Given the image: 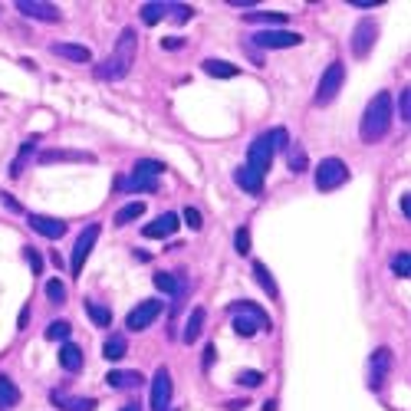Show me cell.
Wrapping results in <instances>:
<instances>
[{"label": "cell", "mask_w": 411, "mask_h": 411, "mask_svg": "<svg viewBox=\"0 0 411 411\" xmlns=\"http://www.w3.org/2000/svg\"><path fill=\"white\" fill-rule=\"evenodd\" d=\"M135 49H138V33L132 27H125L119 33V43H115L112 56H105L96 66V79H105V83H115V79H125L129 69L135 63Z\"/></svg>", "instance_id": "obj_1"}, {"label": "cell", "mask_w": 411, "mask_h": 411, "mask_svg": "<svg viewBox=\"0 0 411 411\" xmlns=\"http://www.w3.org/2000/svg\"><path fill=\"white\" fill-rule=\"evenodd\" d=\"M392 129V96L388 93H375L372 102L365 105V115H362V142H379L385 138V132Z\"/></svg>", "instance_id": "obj_2"}, {"label": "cell", "mask_w": 411, "mask_h": 411, "mask_svg": "<svg viewBox=\"0 0 411 411\" xmlns=\"http://www.w3.org/2000/svg\"><path fill=\"white\" fill-rule=\"evenodd\" d=\"M342 83H345V63H342V59H335V63H329V66L323 69V76H319V86H316L313 102L316 105H329L335 96H339Z\"/></svg>", "instance_id": "obj_3"}, {"label": "cell", "mask_w": 411, "mask_h": 411, "mask_svg": "<svg viewBox=\"0 0 411 411\" xmlns=\"http://www.w3.org/2000/svg\"><path fill=\"white\" fill-rule=\"evenodd\" d=\"M349 181V168L342 158H323L316 165V191H335Z\"/></svg>", "instance_id": "obj_4"}, {"label": "cell", "mask_w": 411, "mask_h": 411, "mask_svg": "<svg viewBox=\"0 0 411 411\" xmlns=\"http://www.w3.org/2000/svg\"><path fill=\"white\" fill-rule=\"evenodd\" d=\"M247 43L254 49H290V47H299L303 37L293 33V30H257Z\"/></svg>", "instance_id": "obj_5"}, {"label": "cell", "mask_w": 411, "mask_h": 411, "mask_svg": "<svg viewBox=\"0 0 411 411\" xmlns=\"http://www.w3.org/2000/svg\"><path fill=\"white\" fill-rule=\"evenodd\" d=\"M99 224H86V230H83V234H79L76 237V247H73V260H69V270H73V273H83V267H86V257L89 254H93V247H96V240H99Z\"/></svg>", "instance_id": "obj_6"}, {"label": "cell", "mask_w": 411, "mask_h": 411, "mask_svg": "<svg viewBox=\"0 0 411 411\" xmlns=\"http://www.w3.org/2000/svg\"><path fill=\"white\" fill-rule=\"evenodd\" d=\"M158 316H162V303H158V299H142L132 313L125 316V326H129L132 333H142V329H148Z\"/></svg>", "instance_id": "obj_7"}, {"label": "cell", "mask_w": 411, "mask_h": 411, "mask_svg": "<svg viewBox=\"0 0 411 411\" xmlns=\"http://www.w3.org/2000/svg\"><path fill=\"white\" fill-rule=\"evenodd\" d=\"M375 37H379V27H375V20H359L355 23V30H352V53L359 59H365L369 53H372V47H375Z\"/></svg>", "instance_id": "obj_8"}, {"label": "cell", "mask_w": 411, "mask_h": 411, "mask_svg": "<svg viewBox=\"0 0 411 411\" xmlns=\"http://www.w3.org/2000/svg\"><path fill=\"white\" fill-rule=\"evenodd\" d=\"M172 372L168 369H158L152 379V411H168V405H172Z\"/></svg>", "instance_id": "obj_9"}, {"label": "cell", "mask_w": 411, "mask_h": 411, "mask_svg": "<svg viewBox=\"0 0 411 411\" xmlns=\"http://www.w3.org/2000/svg\"><path fill=\"white\" fill-rule=\"evenodd\" d=\"M247 165L254 168V172H260V174L270 172V165H273L270 135H260V138H254V145H250V152H247Z\"/></svg>", "instance_id": "obj_10"}, {"label": "cell", "mask_w": 411, "mask_h": 411, "mask_svg": "<svg viewBox=\"0 0 411 411\" xmlns=\"http://www.w3.org/2000/svg\"><path fill=\"white\" fill-rule=\"evenodd\" d=\"M17 10L23 13V17L30 20H40V23H56L63 13H59V7H53V4H43V0H20Z\"/></svg>", "instance_id": "obj_11"}, {"label": "cell", "mask_w": 411, "mask_h": 411, "mask_svg": "<svg viewBox=\"0 0 411 411\" xmlns=\"http://www.w3.org/2000/svg\"><path fill=\"white\" fill-rule=\"evenodd\" d=\"M27 224L37 230L40 237H47V240H59L63 234H66V220L49 218V214H30Z\"/></svg>", "instance_id": "obj_12"}, {"label": "cell", "mask_w": 411, "mask_h": 411, "mask_svg": "<svg viewBox=\"0 0 411 411\" xmlns=\"http://www.w3.org/2000/svg\"><path fill=\"white\" fill-rule=\"evenodd\" d=\"M178 227H181V224H178V214H162V218H155L152 224H145L142 234L148 240H165V237H172Z\"/></svg>", "instance_id": "obj_13"}, {"label": "cell", "mask_w": 411, "mask_h": 411, "mask_svg": "<svg viewBox=\"0 0 411 411\" xmlns=\"http://www.w3.org/2000/svg\"><path fill=\"white\" fill-rule=\"evenodd\" d=\"M234 184L244 188L247 194H263V174L254 172L250 165H240L237 172H234Z\"/></svg>", "instance_id": "obj_14"}, {"label": "cell", "mask_w": 411, "mask_h": 411, "mask_svg": "<svg viewBox=\"0 0 411 411\" xmlns=\"http://www.w3.org/2000/svg\"><path fill=\"white\" fill-rule=\"evenodd\" d=\"M49 53L53 56H63V59H73V63H93V53L83 43H53Z\"/></svg>", "instance_id": "obj_15"}, {"label": "cell", "mask_w": 411, "mask_h": 411, "mask_svg": "<svg viewBox=\"0 0 411 411\" xmlns=\"http://www.w3.org/2000/svg\"><path fill=\"white\" fill-rule=\"evenodd\" d=\"M142 382H145L142 372H132V369H112V372L105 375L109 388H138Z\"/></svg>", "instance_id": "obj_16"}, {"label": "cell", "mask_w": 411, "mask_h": 411, "mask_svg": "<svg viewBox=\"0 0 411 411\" xmlns=\"http://www.w3.org/2000/svg\"><path fill=\"white\" fill-rule=\"evenodd\" d=\"M388 372H392V352L388 349H379L372 355V388H382Z\"/></svg>", "instance_id": "obj_17"}, {"label": "cell", "mask_w": 411, "mask_h": 411, "mask_svg": "<svg viewBox=\"0 0 411 411\" xmlns=\"http://www.w3.org/2000/svg\"><path fill=\"white\" fill-rule=\"evenodd\" d=\"M37 145H40V135H30V138H23L17 158H13V165H10V178H20V174H23L27 162L33 158V152H37Z\"/></svg>", "instance_id": "obj_18"}, {"label": "cell", "mask_w": 411, "mask_h": 411, "mask_svg": "<svg viewBox=\"0 0 411 411\" xmlns=\"http://www.w3.org/2000/svg\"><path fill=\"white\" fill-rule=\"evenodd\" d=\"M53 162H96V155L63 152V148H47V152H40V165H53Z\"/></svg>", "instance_id": "obj_19"}, {"label": "cell", "mask_w": 411, "mask_h": 411, "mask_svg": "<svg viewBox=\"0 0 411 411\" xmlns=\"http://www.w3.org/2000/svg\"><path fill=\"white\" fill-rule=\"evenodd\" d=\"M119 191L155 194V191H158V178H142V174H132V178H122V181H119Z\"/></svg>", "instance_id": "obj_20"}, {"label": "cell", "mask_w": 411, "mask_h": 411, "mask_svg": "<svg viewBox=\"0 0 411 411\" xmlns=\"http://www.w3.org/2000/svg\"><path fill=\"white\" fill-rule=\"evenodd\" d=\"M204 319H208V313H204L201 306H198V309H191V316H188V323H184V333H181V339H184V342H188V345L201 339V333H204Z\"/></svg>", "instance_id": "obj_21"}, {"label": "cell", "mask_w": 411, "mask_h": 411, "mask_svg": "<svg viewBox=\"0 0 411 411\" xmlns=\"http://www.w3.org/2000/svg\"><path fill=\"white\" fill-rule=\"evenodd\" d=\"M230 313H247V316H254V319H260V326L263 329H273V319H270V313L263 306H257V303H250V299H240V303H230Z\"/></svg>", "instance_id": "obj_22"}, {"label": "cell", "mask_w": 411, "mask_h": 411, "mask_svg": "<svg viewBox=\"0 0 411 411\" xmlns=\"http://www.w3.org/2000/svg\"><path fill=\"white\" fill-rule=\"evenodd\" d=\"M201 69L208 73V76H214V79H234L240 73V69L234 66V63H227V59H204Z\"/></svg>", "instance_id": "obj_23"}, {"label": "cell", "mask_w": 411, "mask_h": 411, "mask_svg": "<svg viewBox=\"0 0 411 411\" xmlns=\"http://www.w3.org/2000/svg\"><path fill=\"white\" fill-rule=\"evenodd\" d=\"M244 20L247 23H267V30H273V27H283L287 23V13H277V10H250V13H244Z\"/></svg>", "instance_id": "obj_24"}, {"label": "cell", "mask_w": 411, "mask_h": 411, "mask_svg": "<svg viewBox=\"0 0 411 411\" xmlns=\"http://www.w3.org/2000/svg\"><path fill=\"white\" fill-rule=\"evenodd\" d=\"M59 369H66V372H79L83 369V349L73 342H66L59 349Z\"/></svg>", "instance_id": "obj_25"}, {"label": "cell", "mask_w": 411, "mask_h": 411, "mask_svg": "<svg viewBox=\"0 0 411 411\" xmlns=\"http://www.w3.org/2000/svg\"><path fill=\"white\" fill-rule=\"evenodd\" d=\"M155 287L162 290V293H168V297H181V293H184V280H178L174 273L158 270V273H155Z\"/></svg>", "instance_id": "obj_26"}, {"label": "cell", "mask_w": 411, "mask_h": 411, "mask_svg": "<svg viewBox=\"0 0 411 411\" xmlns=\"http://www.w3.org/2000/svg\"><path fill=\"white\" fill-rule=\"evenodd\" d=\"M17 402H20V388H17V382H13L10 375H0V408L7 411V408H13Z\"/></svg>", "instance_id": "obj_27"}, {"label": "cell", "mask_w": 411, "mask_h": 411, "mask_svg": "<svg viewBox=\"0 0 411 411\" xmlns=\"http://www.w3.org/2000/svg\"><path fill=\"white\" fill-rule=\"evenodd\" d=\"M125 352H129V342H125V335H109L102 345V355L109 359V362H119V359H125Z\"/></svg>", "instance_id": "obj_28"}, {"label": "cell", "mask_w": 411, "mask_h": 411, "mask_svg": "<svg viewBox=\"0 0 411 411\" xmlns=\"http://www.w3.org/2000/svg\"><path fill=\"white\" fill-rule=\"evenodd\" d=\"M257 329H263V326H260V319H254V316H247V313H234V333H237V335L250 339Z\"/></svg>", "instance_id": "obj_29"}, {"label": "cell", "mask_w": 411, "mask_h": 411, "mask_svg": "<svg viewBox=\"0 0 411 411\" xmlns=\"http://www.w3.org/2000/svg\"><path fill=\"white\" fill-rule=\"evenodd\" d=\"M142 214H145V201H129L125 208H119V214H115V224H119V227H125V224L138 220Z\"/></svg>", "instance_id": "obj_30"}, {"label": "cell", "mask_w": 411, "mask_h": 411, "mask_svg": "<svg viewBox=\"0 0 411 411\" xmlns=\"http://www.w3.org/2000/svg\"><path fill=\"white\" fill-rule=\"evenodd\" d=\"M254 277H257V283L263 287V293H270V297H277L280 290H277V280H273V273L267 270V263H254Z\"/></svg>", "instance_id": "obj_31"}, {"label": "cell", "mask_w": 411, "mask_h": 411, "mask_svg": "<svg viewBox=\"0 0 411 411\" xmlns=\"http://www.w3.org/2000/svg\"><path fill=\"white\" fill-rule=\"evenodd\" d=\"M69 335H73V326H69L66 319H53V323L47 326V339H49V342H69Z\"/></svg>", "instance_id": "obj_32"}, {"label": "cell", "mask_w": 411, "mask_h": 411, "mask_svg": "<svg viewBox=\"0 0 411 411\" xmlns=\"http://www.w3.org/2000/svg\"><path fill=\"white\" fill-rule=\"evenodd\" d=\"M287 165H290V172H297V174H303L309 168V158H306V152L299 148V145H290L287 148Z\"/></svg>", "instance_id": "obj_33"}, {"label": "cell", "mask_w": 411, "mask_h": 411, "mask_svg": "<svg viewBox=\"0 0 411 411\" xmlns=\"http://www.w3.org/2000/svg\"><path fill=\"white\" fill-rule=\"evenodd\" d=\"M86 313L89 319L96 326H112V309L102 306V303H93V299H86Z\"/></svg>", "instance_id": "obj_34"}, {"label": "cell", "mask_w": 411, "mask_h": 411, "mask_svg": "<svg viewBox=\"0 0 411 411\" xmlns=\"http://www.w3.org/2000/svg\"><path fill=\"white\" fill-rule=\"evenodd\" d=\"M162 172H168L162 162H155V158H138L135 162V172L132 174H142V178H158Z\"/></svg>", "instance_id": "obj_35"}, {"label": "cell", "mask_w": 411, "mask_h": 411, "mask_svg": "<svg viewBox=\"0 0 411 411\" xmlns=\"http://www.w3.org/2000/svg\"><path fill=\"white\" fill-rule=\"evenodd\" d=\"M138 13H142V20L148 23V27H155L158 20H165V13H168V4H142V7H138Z\"/></svg>", "instance_id": "obj_36"}, {"label": "cell", "mask_w": 411, "mask_h": 411, "mask_svg": "<svg viewBox=\"0 0 411 411\" xmlns=\"http://www.w3.org/2000/svg\"><path fill=\"white\" fill-rule=\"evenodd\" d=\"M392 270H395V277H402V280L411 277V254H408V250L395 254V257H392Z\"/></svg>", "instance_id": "obj_37"}, {"label": "cell", "mask_w": 411, "mask_h": 411, "mask_svg": "<svg viewBox=\"0 0 411 411\" xmlns=\"http://www.w3.org/2000/svg\"><path fill=\"white\" fill-rule=\"evenodd\" d=\"M260 382H263V372H257V369H247V372L237 375V385H240V388H257Z\"/></svg>", "instance_id": "obj_38"}, {"label": "cell", "mask_w": 411, "mask_h": 411, "mask_svg": "<svg viewBox=\"0 0 411 411\" xmlns=\"http://www.w3.org/2000/svg\"><path fill=\"white\" fill-rule=\"evenodd\" d=\"M270 148H273V152H287V148H290L287 129H273V132H270Z\"/></svg>", "instance_id": "obj_39"}, {"label": "cell", "mask_w": 411, "mask_h": 411, "mask_svg": "<svg viewBox=\"0 0 411 411\" xmlns=\"http://www.w3.org/2000/svg\"><path fill=\"white\" fill-rule=\"evenodd\" d=\"M168 13H172L178 23H188V20L194 17V7H188V4H168Z\"/></svg>", "instance_id": "obj_40"}, {"label": "cell", "mask_w": 411, "mask_h": 411, "mask_svg": "<svg viewBox=\"0 0 411 411\" xmlns=\"http://www.w3.org/2000/svg\"><path fill=\"white\" fill-rule=\"evenodd\" d=\"M234 247H237L240 257H244V254H250V230L247 227H237V230H234Z\"/></svg>", "instance_id": "obj_41"}, {"label": "cell", "mask_w": 411, "mask_h": 411, "mask_svg": "<svg viewBox=\"0 0 411 411\" xmlns=\"http://www.w3.org/2000/svg\"><path fill=\"white\" fill-rule=\"evenodd\" d=\"M47 299L49 303H63V299H66V287H63L59 280H49L47 283Z\"/></svg>", "instance_id": "obj_42"}, {"label": "cell", "mask_w": 411, "mask_h": 411, "mask_svg": "<svg viewBox=\"0 0 411 411\" xmlns=\"http://www.w3.org/2000/svg\"><path fill=\"white\" fill-rule=\"evenodd\" d=\"M23 254H27V263H30V270H33V277H40V273H43V257H40V250L23 247Z\"/></svg>", "instance_id": "obj_43"}, {"label": "cell", "mask_w": 411, "mask_h": 411, "mask_svg": "<svg viewBox=\"0 0 411 411\" xmlns=\"http://www.w3.org/2000/svg\"><path fill=\"white\" fill-rule=\"evenodd\" d=\"M398 115H402V122H411V89H402V96H398Z\"/></svg>", "instance_id": "obj_44"}, {"label": "cell", "mask_w": 411, "mask_h": 411, "mask_svg": "<svg viewBox=\"0 0 411 411\" xmlns=\"http://www.w3.org/2000/svg\"><path fill=\"white\" fill-rule=\"evenodd\" d=\"M66 411H96V398H69Z\"/></svg>", "instance_id": "obj_45"}, {"label": "cell", "mask_w": 411, "mask_h": 411, "mask_svg": "<svg viewBox=\"0 0 411 411\" xmlns=\"http://www.w3.org/2000/svg\"><path fill=\"white\" fill-rule=\"evenodd\" d=\"M184 220H188V227L191 230H201L204 224H201V210L198 208H184Z\"/></svg>", "instance_id": "obj_46"}, {"label": "cell", "mask_w": 411, "mask_h": 411, "mask_svg": "<svg viewBox=\"0 0 411 411\" xmlns=\"http://www.w3.org/2000/svg\"><path fill=\"white\" fill-rule=\"evenodd\" d=\"M0 201H4V208H7L10 214H20V210H23V208H20V201H17V198H13V194H4Z\"/></svg>", "instance_id": "obj_47"}, {"label": "cell", "mask_w": 411, "mask_h": 411, "mask_svg": "<svg viewBox=\"0 0 411 411\" xmlns=\"http://www.w3.org/2000/svg\"><path fill=\"white\" fill-rule=\"evenodd\" d=\"M162 47H165V49H181V37H165V40H162Z\"/></svg>", "instance_id": "obj_48"}, {"label": "cell", "mask_w": 411, "mask_h": 411, "mask_svg": "<svg viewBox=\"0 0 411 411\" xmlns=\"http://www.w3.org/2000/svg\"><path fill=\"white\" fill-rule=\"evenodd\" d=\"M214 355H218V345H208V349H204V369H210Z\"/></svg>", "instance_id": "obj_49"}, {"label": "cell", "mask_w": 411, "mask_h": 411, "mask_svg": "<svg viewBox=\"0 0 411 411\" xmlns=\"http://www.w3.org/2000/svg\"><path fill=\"white\" fill-rule=\"evenodd\" d=\"M352 7H362V10H375V0H352Z\"/></svg>", "instance_id": "obj_50"}, {"label": "cell", "mask_w": 411, "mask_h": 411, "mask_svg": "<svg viewBox=\"0 0 411 411\" xmlns=\"http://www.w3.org/2000/svg\"><path fill=\"white\" fill-rule=\"evenodd\" d=\"M224 408H227V411H240V408H247V402H227Z\"/></svg>", "instance_id": "obj_51"}, {"label": "cell", "mask_w": 411, "mask_h": 411, "mask_svg": "<svg viewBox=\"0 0 411 411\" xmlns=\"http://www.w3.org/2000/svg\"><path fill=\"white\" fill-rule=\"evenodd\" d=\"M119 411H142V405H138V402H125Z\"/></svg>", "instance_id": "obj_52"}, {"label": "cell", "mask_w": 411, "mask_h": 411, "mask_svg": "<svg viewBox=\"0 0 411 411\" xmlns=\"http://www.w3.org/2000/svg\"><path fill=\"white\" fill-rule=\"evenodd\" d=\"M398 208H402V214L408 218V194H402V201H398Z\"/></svg>", "instance_id": "obj_53"}]
</instances>
